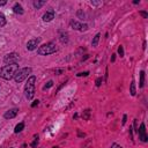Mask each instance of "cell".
Wrapping results in <instances>:
<instances>
[{"instance_id": "cell-1", "label": "cell", "mask_w": 148, "mask_h": 148, "mask_svg": "<svg viewBox=\"0 0 148 148\" xmlns=\"http://www.w3.org/2000/svg\"><path fill=\"white\" fill-rule=\"evenodd\" d=\"M17 71H18V65L17 64L6 65V66L0 68V77H2L5 80H10L12 77H14V75L16 74Z\"/></svg>"}, {"instance_id": "cell-2", "label": "cell", "mask_w": 148, "mask_h": 148, "mask_svg": "<svg viewBox=\"0 0 148 148\" xmlns=\"http://www.w3.org/2000/svg\"><path fill=\"white\" fill-rule=\"evenodd\" d=\"M35 81H36V77L32 75L28 79V81L25 83L24 91H25V96H27L28 99H31L35 95Z\"/></svg>"}, {"instance_id": "cell-3", "label": "cell", "mask_w": 148, "mask_h": 148, "mask_svg": "<svg viewBox=\"0 0 148 148\" xmlns=\"http://www.w3.org/2000/svg\"><path fill=\"white\" fill-rule=\"evenodd\" d=\"M58 49H57V46H56L54 43H46V44H44V45H42V46L38 47L37 53L40 54V56H47V54L54 53Z\"/></svg>"}, {"instance_id": "cell-4", "label": "cell", "mask_w": 148, "mask_h": 148, "mask_svg": "<svg viewBox=\"0 0 148 148\" xmlns=\"http://www.w3.org/2000/svg\"><path fill=\"white\" fill-rule=\"evenodd\" d=\"M30 73H31V68H30V67L21 68V69H18V71L16 72V74L14 75V80H15L17 83H20V82H22L23 80H25Z\"/></svg>"}, {"instance_id": "cell-5", "label": "cell", "mask_w": 148, "mask_h": 148, "mask_svg": "<svg viewBox=\"0 0 148 148\" xmlns=\"http://www.w3.org/2000/svg\"><path fill=\"white\" fill-rule=\"evenodd\" d=\"M18 59H20V57H18L17 53H9V54H7V56L3 58V61H5L7 65H9V64H17Z\"/></svg>"}, {"instance_id": "cell-6", "label": "cell", "mask_w": 148, "mask_h": 148, "mask_svg": "<svg viewBox=\"0 0 148 148\" xmlns=\"http://www.w3.org/2000/svg\"><path fill=\"white\" fill-rule=\"evenodd\" d=\"M39 42H40V38H32V39H30V40L27 43V49L30 50V51L35 50V49L38 46Z\"/></svg>"}, {"instance_id": "cell-7", "label": "cell", "mask_w": 148, "mask_h": 148, "mask_svg": "<svg viewBox=\"0 0 148 148\" xmlns=\"http://www.w3.org/2000/svg\"><path fill=\"white\" fill-rule=\"evenodd\" d=\"M138 133H139V138L141 139V141H143V142H147V140H148V136H147V134H146L145 124H141V125H140V128H138Z\"/></svg>"}, {"instance_id": "cell-8", "label": "cell", "mask_w": 148, "mask_h": 148, "mask_svg": "<svg viewBox=\"0 0 148 148\" xmlns=\"http://www.w3.org/2000/svg\"><path fill=\"white\" fill-rule=\"evenodd\" d=\"M71 27L75 30H81V31H86L88 29V25L87 24H81L76 21H71Z\"/></svg>"}, {"instance_id": "cell-9", "label": "cell", "mask_w": 148, "mask_h": 148, "mask_svg": "<svg viewBox=\"0 0 148 148\" xmlns=\"http://www.w3.org/2000/svg\"><path fill=\"white\" fill-rule=\"evenodd\" d=\"M53 18H54V10H53V9L47 10V12L43 15V21H44V22H50V21H52Z\"/></svg>"}, {"instance_id": "cell-10", "label": "cell", "mask_w": 148, "mask_h": 148, "mask_svg": "<svg viewBox=\"0 0 148 148\" xmlns=\"http://www.w3.org/2000/svg\"><path fill=\"white\" fill-rule=\"evenodd\" d=\"M17 111H18L17 109H10V110H8V111L5 113L3 117H5L6 119H12V118H14V117L17 114Z\"/></svg>"}, {"instance_id": "cell-11", "label": "cell", "mask_w": 148, "mask_h": 148, "mask_svg": "<svg viewBox=\"0 0 148 148\" xmlns=\"http://www.w3.org/2000/svg\"><path fill=\"white\" fill-rule=\"evenodd\" d=\"M13 10H14L15 14H20V15L23 14V8H22V6L20 3H15L14 7H13Z\"/></svg>"}, {"instance_id": "cell-12", "label": "cell", "mask_w": 148, "mask_h": 148, "mask_svg": "<svg viewBox=\"0 0 148 148\" xmlns=\"http://www.w3.org/2000/svg\"><path fill=\"white\" fill-rule=\"evenodd\" d=\"M143 83H145V72L141 71L140 72V84H139V87L142 88L143 87Z\"/></svg>"}, {"instance_id": "cell-13", "label": "cell", "mask_w": 148, "mask_h": 148, "mask_svg": "<svg viewBox=\"0 0 148 148\" xmlns=\"http://www.w3.org/2000/svg\"><path fill=\"white\" fill-rule=\"evenodd\" d=\"M23 128H24V124H23V123H20V124H17V125L15 126L14 132H15V133H18V132H21Z\"/></svg>"}, {"instance_id": "cell-14", "label": "cell", "mask_w": 148, "mask_h": 148, "mask_svg": "<svg viewBox=\"0 0 148 148\" xmlns=\"http://www.w3.org/2000/svg\"><path fill=\"white\" fill-rule=\"evenodd\" d=\"M99 37H101V35H99V34H97V35L94 37V39H92V42H91V45H92V46H97L98 40H99Z\"/></svg>"}, {"instance_id": "cell-15", "label": "cell", "mask_w": 148, "mask_h": 148, "mask_svg": "<svg viewBox=\"0 0 148 148\" xmlns=\"http://www.w3.org/2000/svg\"><path fill=\"white\" fill-rule=\"evenodd\" d=\"M6 24V17L2 13H0V27H3Z\"/></svg>"}, {"instance_id": "cell-16", "label": "cell", "mask_w": 148, "mask_h": 148, "mask_svg": "<svg viewBox=\"0 0 148 148\" xmlns=\"http://www.w3.org/2000/svg\"><path fill=\"white\" fill-rule=\"evenodd\" d=\"M135 82L134 81H132V83H131V95L132 96H134L135 95Z\"/></svg>"}, {"instance_id": "cell-17", "label": "cell", "mask_w": 148, "mask_h": 148, "mask_svg": "<svg viewBox=\"0 0 148 148\" xmlns=\"http://www.w3.org/2000/svg\"><path fill=\"white\" fill-rule=\"evenodd\" d=\"M44 3H45V1H34V6H35L36 8H39V7H42Z\"/></svg>"}, {"instance_id": "cell-18", "label": "cell", "mask_w": 148, "mask_h": 148, "mask_svg": "<svg viewBox=\"0 0 148 148\" xmlns=\"http://www.w3.org/2000/svg\"><path fill=\"white\" fill-rule=\"evenodd\" d=\"M37 143H38V136H35V140H34V142L31 143V147H32V148H36V147H37Z\"/></svg>"}, {"instance_id": "cell-19", "label": "cell", "mask_w": 148, "mask_h": 148, "mask_svg": "<svg viewBox=\"0 0 148 148\" xmlns=\"http://www.w3.org/2000/svg\"><path fill=\"white\" fill-rule=\"evenodd\" d=\"M118 53H119V56H120V57H124V49H123V46H121V45L118 47Z\"/></svg>"}, {"instance_id": "cell-20", "label": "cell", "mask_w": 148, "mask_h": 148, "mask_svg": "<svg viewBox=\"0 0 148 148\" xmlns=\"http://www.w3.org/2000/svg\"><path fill=\"white\" fill-rule=\"evenodd\" d=\"M52 86H53V82H52V81H49V82H47V84H45L43 89L45 90V89H47V88H50V87H52Z\"/></svg>"}, {"instance_id": "cell-21", "label": "cell", "mask_w": 148, "mask_h": 148, "mask_svg": "<svg viewBox=\"0 0 148 148\" xmlns=\"http://www.w3.org/2000/svg\"><path fill=\"white\" fill-rule=\"evenodd\" d=\"M88 74H89V72H83V73H79L77 76H82V75H83V76H87Z\"/></svg>"}, {"instance_id": "cell-22", "label": "cell", "mask_w": 148, "mask_h": 148, "mask_svg": "<svg viewBox=\"0 0 148 148\" xmlns=\"http://www.w3.org/2000/svg\"><path fill=\"white\" fill-rule=\"evenodd\" d=\"M101 82H102V79H101V77L97 79V80H96V86H101Z\"/></svg>"}, {"instance_id": "cell-23", "label": "cell", "mask_w": 148, "mask_h": 148, "mask_svg": "<svg viewBox=\"0 0 148 148\" xmlns=\"http://www.w3.org/2000/svg\"><path fill=\"white\" fill-rule=\"evenodd\" d=\"M140 14H141V15H142V16H143L145 18H147V17H148V15H147V13H145V12H140Z\"/></svg>"}, {"instance_id": "cell-24", "label": "cell", "mask_w": 148, "mask_h": 148, "mask_svg": "<svg viewBox=\"0 0 148 148\" xmlns=\"http://www.w3.org/2000/svg\"><path fill=\"white\" fill-rule=\"evenodd\" d=\"M36 105H38V101H35V102L31 104V106H32V108H34V106H36Z\"/></svg>"}, {"instance_id": "cell-25", "label": "cell", "mask_w": 148, "mask_h": 148, "mask_svg": "<svg viewBox=\"0 0 148 148\" xmlns=\"http://www.w3.org/2000/svg\"><path fill=\"white\" fill-rule=\"evenodd\" d=\"M112 148H123V147H120V146H118V145L113 143V145H112Z\"/></svg>"}, {"instance_id": "cell-26", "label": "cell", "mask_w": 148, "mask_h": 148, "mask_svg": "<svg viewBox=\"0 0 148 148\" xmlns=\"http://www.w3.org/2000/svg\"><path fill=\"white\" fill-rule=\"evenodd\" d=\"M6 0H2V1H0V6H3V5H6Z\"/></svg>"}, {"instance_id": "cell-27", "label": "cell", "mask_w": 148, "mask_h": 148, "mask_svg": "<svg viewBox=\"0 0 148 148\" xmlns=\"http://www.w3.org/2000/svg\"><path fill=\"white\" fill-rule=\"evenodd\" d=\"M125 123H126V116L123 117V124H125Z\"/></svg>"}, {"instance_id": "cell-28", "label": "cell", "mask_w": 148, "mask_h": 148, "mask_svg": "<svg viewBox=\"0 0 148 148\" xmlns=\"http://www.w3.org/2000/svg\"><path fill=\"white\" fill-rule=\"evenodd\" d=\"M25 147H27V145H25V143H23V145L21 146V148H25Z\"/></svg>"}, {"instance_id": "cell-29", "label": "cell", "mask_w": 148, "mask_h": 148, "mask_svg": "<svg viewBox=\"0 0 148 148\" xmlns=\"http://www.w3.org/2000/svg\"><path fill=\"white\" fill-rule=\"evenodd\" d=\"M53 148H58V147H53Z\"/></svg>"}]
</instances>
